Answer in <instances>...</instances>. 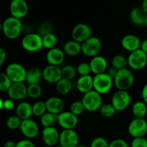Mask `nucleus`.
Wrapping results in <instances>:
<instances>
[{
    "instance_id": "f257e3e1",
    "label": "nucleus",
    "mask_w": 147,
    "mask_h": 147,
    "mask_svg": "<svg viewBox=\"0 0 147 147\" xmlns=\"http://www.w3.org/2000/svg\"><path fill=\"white\" fill-rule=\"evenodd\" d=\"M22 22L20 19L14 17H7L1 24V32L9 40L17 38L22 31Z\"/></svg>"
},
{
    "instance_id": "f03ea898",
    "label": "nucleus",
    "mask_w": 147,
    "mask_h": 147,
    "mask_svg": "<svg viewBox=\"0 0 147 147\" xmlns=\"http://www.w3.org/2000/svg\"><path fill=\"white\" fill-rule=\"evenodd\" d=\"M134 76L129 68L118 70L113 81L116 88L119 90H126L131 88L134 83Z\"/></svg>"
},
{
    "instance_id": "7ed1b4c3",
    "label": "nucleus",
    "mask_w": 147,
    "mask_h": 147,
    "mask_svg": "<svg viewBox=\"0 0 147 147\" xmlns=\"http://www.w3.org/2000/svg\"><path fill=\"white\" fill-rule=\"evenodd\" d=\"M22 48L29 53H37L43 48L42 37L38 33H29L21 42Z\"/></svg>"
},
{
    "instance_id": "20e7f679",
    "label": "nucleus",
    "mask_w": 147,
    "mask_h": 147,
    "mask_svg": "<svg viewBox=\"0 0 147 147\" xmlns=\"http://www.w3.org/2000/svg\"><path fill=\"white\" fill-rule=\"evenodd\" d=\"M101 96L102 95L94 90L83 94L81 101L84 105L86 111L88 112H96L100 110L103 105V98Z\"/></svg>"
},
{
    "instance_id": "39448f33",
    "label": "nucleus",
    "mask_w": 147,
    "mask_h": 147,
    "mask_svg": "<svg viewBox=\"0 0 147 147\" xmlns=\"http://www.w3.org/2000/svg\"><path fill=\"white\" fill-rule=\"evenodd\" d=\"M114 83L113 79L107 73L95 75L93 77V90L100 95L109 93Z\"/></svg>"
},
{
    "instance_id": "423d86ee",
    "label": "nucleus",
    "mask_w": 147,
    "mask_h": 147,
    "mask_svg": "<svg viewBox=\"0 0 147 147\" xmlns=\"http://www.w3.org/2000/svg\"><path fill=\"white\" fill-rule=\"evenodd\" d=\"M27 72L25 67L17 63H12L7 66L5 73L11 79L12 83H24Z\"/></svg>"
},
{
    "instance_id": "0eeeda50",
    "label": "nucleus",
    "mask_w": 147,
    "mask_h": 147,
    "mask_svg": "<svg viewBox=\"0 0 147 147\" xmlns=\"http://www.w3.org/2000/svg\"><path fill=\"white\" fill-rule=\"evenodd\" d=\"M82 53L87 57H93L99 55L102 49V42L100 39L91 36L81 44Z\"/></svg>"
},
{
    "instance_id": "6e6552de",
    "label": "nucleus",
    "mask_w": 147,
    "mask_h": 147,
    "mask_svg": "<svg viewBox=\"0 0 147 147\" xmlns=\"http://www.w3.org/2000/svg\"><path fill=\"white\" fill-rule=\"evenodd\" d=\"M127 59L129 67L134 70H143L147 65V54L141 49L130 53Z\"/></svg>"
},
{
    "instance_id": "1a4fd4ad",
    "label": "nucleus",
    "mask_w": 147,
    "mask_h": 147,
    "mask_svg": "<svg viewBox=\"0 0 147 147\" xmlns=\"http://www.w3.org/2000/svg\"><path fill=\"white\" fill-rule=\"evenodd\" d=\"M131 96L126 90L116 91L111 98V103L116 111H123L126 110L131 103Z\"/></svg>"
},
{
    "instance_id": "9d476101",
    "label": "nucleus",
    "mask_w": 147,
    "mask_h": 147,
    "mask_svg": "<svg viewBox=\"0 0 147 147\" xmlns=\"http://www.w3.org/2000/svg\"><path fill=\"white\" fill-rule=\"evenodd\" d=\"M128 132L133 138L144 137L147 134V121L144 119L134 118L129 124Z\"/></svg>"
},
{
    "instance_id": "9b49d317",
    "label": "nucleus",
    "mask_w": 147,
    "mask_h": 147,
    "mask_svg": "<svg viewBox=\"0 0 147 147\" xmlns=\"http://www.w3.org/2000/svg\"><path fill=\"white\" fill-rule=\"evenodd\" d=\"M92 30L90 27L85 23L76 24L72 30L71 36L73 40L82 44L91 37Z\"/></svg>"
},
{
    "instance_id": "f8f14e48",
    "label": "nucleus",
    "mask_w": 147,
    "mask_h": 147,
    "mask_svg": "<svg viewBox=\"0 0 147 147\" xmlns=\"http://www.w3.org/2000/svg\"><path fill=\"white\" fill-rule=\"evenodd\" d=\"M59 144L63 147H76L79 145V136L74 129H63L60 133Z\"/></svg>"
},
{
    "instance_id": "ddd939ff",
    "label": "nucleus",
    "mask_w": 147,
    "mask_h": 147,
    "mask_svg": "<svg viewBox=\"0 0 147 147\" xmlns=\"http://www.w3.org/2000/svg\"><path fill=\"white\" fill-rule=\"evenodd\" d=\"M9 12L15 18H24L29 11V6L25 0H11L9 4Z\"/></svg>"
},
{
    "instance_id": "4468645a",
    "label": "nucleus",
    "mask_w": 147,
    "mask_h": 147,
    "mask_svg": "<svg viewBox=\"0 0 147 147\" xmlns=\"http://www.w3.org/2000/svg\"><path fill=\"white\" fill-rule=\"evenodd\" d=\"M78 116L70 111H63L57 116V122L63 129H74L78 123Z\"/></svg>"
},
{
    "instance_id": "2eb2a0df",
    "label": "nucleus",
    "mask_w": 147,
    "mask_h": 147,
    "mask_svg": "<svg viewBox=\"0 0 147 147\" xmlns=\"http://www.w3.org/2000/svg\"><path fill=\"white\" fill-rule=\"evenodd\" d=\"M20 130L26 139H33L39 134V126L34 120L31 119L22 120Z\"/></svg>"
},
{
    "instance_id": "dca6fc26",
    "label": "nucleus",
    "mask_w": 147,
    "mask_h": 147,
    "mask_svg": "<svg viewBox=\"0 0 147 147\" xmlns=\"http://www.w3.org/2000/svg\"><path fill=\"white\" fill-rule=\"evenodd\" d=\"M42 139L45 146L54 147L59 144L60 132L53 126L44 128L42 131Z\"/></svg>"
},
{
    "instance_id": "f3484780",
    "label": "nucleus",
    "mask_w": 147,
    "mask_h": 147,
    "mask_svg": "<svg viewBox=\"0 0 147 147\" xmlns=\"http://www.w3.org/2000/svg\"><path fill=\"white\" fill-rule=\"evenodd\" d=\"M7 96L14 101L22 100L27 97V86L24 83H13L7 91Z\"/></svg>"
},
{
    "instance_id": "a211bd4d",
    "label": "nucleus",
    "mask_w": 147,
    "mask_h": 147,
    "mask_svg": "<svg viewBox=\"0 0 147 147\" xmlns=\"http://www.w3.org/2000/svg\"><path fill=\"white\" fill-rule=\"evenodd\" d=\"M42 73L43 79L50 84H56L59 80L63 78L62 69L60 66L48 65L44 67Z\"/></svg>"
},
{
    "instance_id": "6ab92c4d",
    "label": "nucleus",
    "mask_w": 147,
    "mask_h": 147,
    "mask_svg": "<svg viewBox=\"0 0 147 147\" xmlns=\"http://www.w3.org/2000/svg\"><path fill=\"white\" fill-rule=\"evenodd\" d=\"M65 57V53L63 50L55 47V48L49 50L46 53V60L48 65L55 66H60L64 62Z\"/></svg>"
},
{
    "instance_id": "aec40b11",
    "label": "nucleus",
    "mask_w": 147,
    "mask_h": 147,
    "mask_svg": "<svg viewBox=\"0 0 147 147\" xmlns=\"http://www.w3.org/2000/svg\"><path fill=\"white\" fill-rule=\"evenodd\" d=\"M141 43L142 42H141L139 37L132 34H129L123 36L121 41L122 47L126 51H129V53H132V52L140 49Z\"/></svg>"
},
{
    "instance_id": "412c9836",
    "label": "nucleus",
    "mask_w": 147,
    "mask_h": 147,
    "mask_svg": "<svg viewBox=\"0 0 147 147\" xmlns=\"http://www.w3.org/2000/svg\"><path fill=\"white\" fill-rule=\"evenodd\" d=\"M47 111L54 115H58L64 111L65 103L62 98L56 96H52L45 100Z\"/></svg>"
},
{
    "instance_id": "4be33fe9",
    "label": "nucleus",
    "mask_w": 147,
    "mask_h": 147,
    "mask_svg": "<svg viewBox=\"0 0 147 147\" xmlns=\"http://www.w3.org/2000/svg\"><path fill=\"white\" fill-rule=\"evenodd\" d=\"M89 64L92 73L95 75L106 73L107 70L108 62L103 56L98 55L92 57Z\"/></svg>"
},
{
    "instance_id": "5701e85b",
    "label": "nucleus",
    "mask_w": 147,
    "mask_h": 147,
    "mask_svg": "<svg viewBox=\"0 0 147 147\" xmlns=\"http://www.w3.org/2000/svg\"><path fill=\"white\" fill-rule=\"evenodd\" d=\"M129 18L131 22L135 25H144L147 18V13L142 7H136L130 11Z\"/></svg>"
},
{
    "instance_id": "b1692460",
    "label": "nucleus",
    "mask_w": 147,
    "mask_h": 147,
    "mask_svg": "<svg viewBox=\"0 0 147 147\" xmlns=\"http://www.w3.org/2000/svg\"><path fill=\"white\" fill-rule=\"evenodd\" d=\"M76 88L80 93L85 94L93 90V77L89 76H80L76 83Z\"/></svg>"
},
{
    "instance_id": "393cba45",
    "label": "nucleus",
    "mask_w": 147,
    "mask_h": 147,
    "mask_svg": "<svg viewBox=\"0 0 147 147\" xmlns=\"http://www.w3.org/2000/svg\"><path fill=\"white\" fill-rule=\"evenodd\" d=\"M32 114V106L28 102H20L16 107V115L22 120L30 119Z\"/></svg>"
},
{
    "instance_id": "a878e982",
    "label": "nucleus",
    "mask_w": 147,
    "mask_h": 147,
    "mask_svg": "<svg viewBox=\"0 0 147 147\" xmlns=\"http://www.w3.org/2000/svg\"><path fill=\"white\" fill-rule=\"evenodd\" d=\"M42 79H43L42 70L38 67H32L27 70L25 82L27 85L40 84Z\"/></svg>"
},
{
    "instance_id": "bb28decb",
    "label": "nucleus",
    "mask_w": 147,
    "mask_h": 147,
    "mask_svg": "<svg viewBox=\"0 0 147 147\" xmlns=\"http://www.w3.org/2000/svg\"><path fill=\"white\" fill-rule=\"evenodd\" d=\"M63 51L67 55L74 57L82 53L81 44L75 40H69L65 43L63 46Z\"/></svg>"
},
{
    "instance_id": "cd10ccee",
    "label": "nucleus",
    "mask_w": 147,
    "mask_h": 147,
    "mask_svg": "<svg viewBox=\"0 0 147 147\" xmlns=\"http://www.w3.org/2000/svg\"><path fill=\"white\" fill-rule=\"evenodd\" d=\"M131 111L135 118L144 119L147 114V104L143 100L135 102L132 106Z\"/></svg>"
},
{
    "instance_id": "c85d7f7f",
    "label": "nucleus",
    "mask_w": 147,
    "mask_h": 147,
    "mask_svg": "<svg viewBox=\"0 0 147 147\" xmlns=\"http://www.w3.org/2000/svg\"><path fill=\"white\" fill-rule=\"evenodd\" d=\"M55 88L57 93L60 95H67L73 89L72 80L65 78H62L55 84Z\"/></svg>"
},
{
    "instance_id": "c756f323",
    "label": "nucleus",
    "mask_w": 147,
    "mask_h": 147,
    "mask_svg": "<svg viewBox=\"0 0 147 147\" xmlns=\"http://www.w3.org/2000/svg\"><path fill=\"white\" fill-rule=\"evenodd\" d=\"M111 65L112 67H114L117 70L127 68V67L129 66L127 57L122 55H116L113 56V57L112 58Z\"/></svg>"
},
{
    "instance_id": "7c9ffc66",
    "label": "nucleus",
    "mask_w": 147,
    "mask_h": 147,
    "mask_svg": "<svg viewBox=\"0 0 147 147\" xmlns=\"http://www.w3.org/2000/svg\"><path fill=\"white\" fill-rule=\"evenodd\" d=\"M42 43L43 48L47 50H51V49L56 47L57 44V37L53 33L46 34L42 37Z\"/></svg>"
},
{
    "instance_id": "2f4dec72",
    "label": "nucleus",
    "mask_w": 147,
    "mask_h": 147,
    "mask_svg": "<svg viewBox=\"0 0 147 147\" xmlns=\"http://www.w3.org/2000/svg\"><path fill=\"white\" fill-rule=\"evenodd\" d=\"M57 115H54L50 112L47 111L44 115L40 117V123L43 128H47L53 126L54 123L57 121Z\"/></svg>"
},
{
    "instance_id": "473e14b6",
    "label": "nucleus",
    "mask_w": 147,
    "mask_h": 147,
    "mask_svg": "<svg viewBox=\"0 0 147 147\" xmlns=\"http://www.w3.org/2000/svg\"><path fill=\"white\" fill-rule=\"evenodd\" d=\"M62 76L63 78L72 80L76 77L78 74L77 68L71 65H67L62 67Z\"/></svg>"
},
{
    "instance_id": "72a5a7b5",
    "label": "nucleus",
    "mask_w": 147,
    "mask_h": 147,
    "mask_svg": "<svg viewBox=\"0 0 147 147\" xmlns=\"http://www.w3.org/2000/svg\"><path fill=\"white\" fill-rule=\"evenodd\" d=\"M42 88L40 84H32L27 86V96L30 98L37 99L41 96Z\"/></svg>"
},
{
    "instance_id": "f704fd0d",
    "label": "nucleus",
    "mask_w": 147,
    "mask_h": 147,
    "mask_svg": "<svg viewBox=\"0 0 147 147\" xmlns=\"http://www.w3.org/2000/svg\"><path fill=\"white\" fill-rule=\"evenodd\" d=\"M47 111V107H46L45 102L39 100V101L35 102L32 105V113L34 116L40 118Z\"/></svg>"
},
{
    "instance_id": "c9c22d12",
    "label": "nucleus",
    "mask_w": 147,
    "mask_h": 147,
    "mask_svg": "<svg viewBox=\"0 0 147 147\" xmlns=\"http://www.w3.org/2000/svg\"><path fill=\"white\" fill-rule=\"evenodd\" d=\"M22 120L20 118H19L17 115L11 116L7 119L6 121V126L10 130H16V129H20V126Z\"/></svg>"
},
{
    "instance_id": "e433bc0d",
    "label": "nucleus",
    "mask_w": 147,
    "mask_h": 147,
    "mask_svg": "<svg viewBox=\"0 0 147 147\" xmlns=\"http://www.w3.org/2000/svg\"><path fill=\"white\" fill-rule=\"evenodd\" d=\"M99 111H100L101 116L106 118L112 117L116 113V110L111 103H104V104H103L100 107Z\"/></svg>"
},
{
    "instance_id": "4c0bfd02",
    "label": "nucleus",
    "mask_w": 147,
    "mask_h": 147,
    "mask_svg": "<svg viewBox=\"0 0 147 147\" xmlns=\"http://www.w3.org/2000/svg\"><path fill=\"white\" fill-rule=\"evenodd\" d=\"M12 81L5 73H0V90L7 92L12 85Z\"/></svg>"
},
{
    "instance_id": "58836bf2",
    "label": "nucleus",
    "mask_w": 147,
    "mask_h": 147,
    "mask_svg": "<svg viewBox=\"0 0 147 147\" xmlns=\"http://www.w3.org/2000/svg\"><path fill=\"white\" fill-rule=\"evenodd\" d=\"M85 111H86V109H85L84 105L82 103L81 100H76V101L73 102L70 105V111L76 116H80L81 114H83Z\"/></svg>"
},
{
    "instance_id": "ea45409f",
    "label": "nucleus",
    "mask_w": 147,
    "mask_h": 147,
    "mask_svg": "<svg viewBox=\"0 0 147 147\" xmlns=\"http://www.w3.org/2000/svg\"><path fill=\"white\" fill-rule=\"evenodd\" d=\"M76 68H77L78 74L80 76H89L92 73L90 64L87 63H85V62L80 63Z\"/></svg>"
},
{
    "instance_id": "a19ab883",
    "label": "nucleus",
    "mask_w": 147,
    "mask_h": 147,
    "mask_svg": "<svg viewBox=\"0 0 147 147\" xmlns=\"http://www.w3.org/2000/svg\"><path fill=\"white\" fill-rule=\"evenodd\" d=\"M109 143L105 138L103 137H96L93 139L90 143L89 147H109Z\"/></svg>"
},
{
    "instance_id": "79ce46f5",
    "label": "nucleus",
    "mask_w": 147,
    "mask_h": 147,
    "mask_svg": "<svg viewBox=\"0 0 147 147\" xmlns=\"http://www.w3.org/2000/svg\"><path fill=\"white\" fill-rule=\"evenodd\" d=\"M14 100L11 99H6L3 100L2 98L0 99V109H4L6 111H11L14 109Z\"/></svg>"
},
{
    "instance_id": "37998d69",
    "label": "nucleus",
    "mask_w": 147,
    "mask_h": 147,
    "mask_svg": "<svg viewBox=\"0 0 147 147\" xmlns=\"http://www.w3.org/2000/svg\"><path fill=\"white\" fill-rule=\"evenodd\" d=\"M131 147H147V139L144 137L134 138L131 143Z\"/></svg>"
},
{
    "instance_id": "c03bdc74",
    "label": "nucleus",
    "mask_w": 147,
    "mask_h": 147,
    "mask_svg": "<svg viewBox=\"0 0 147 147\" xmlns=\"http://www.w3.org/2000/svg\"><path fill=\"white\" fill-rule=\"evenodd\" d=\"M52 30H53V28H52L51 24L46 22L43 23V24H42L40 26V27H39L38 34H40L42 37H44L46 34L53 33L52 32Z\"/></svg>"
},
{
    "instance_id": "a18cd8bd",
    "label": "nucleus",
    "mask_w": 147,
    "mask_h": 147,
    "mask_svg": "<svg viewBox=\"0 0 147 147\" xmlns=\"http://www.w3.org/2000/svg\"><path fill=\"white\" fill-rule=\"evenodd\" d=\"M109 147H129V145L123 139H117L111 142Z\"/></svg>"
},
{
    "instance_id": "49530a36",
    "label": "nucleus",
    "mask_w": 147,
    "mask_h": 147,
    "mask_svg": "<svg viewBox=\"0 0 147 147\" xmlns=\"http://www.w3.org/2000/svg\"><path fill=\"white\" fill-rule=\"evenodd\" d=\"M16 147H35V145L31 141V139H24L19 141Z\"/></svg>"
},
{
    "instance_id": "de8ad7c7",
    "label": "nucleus",
    "mask_w": 147,
    "mask_h": 147,
    "mask_svg": "<svg viewBox=\"0 0 147 147\" xmlns=\"http://www.w3.org/2000/svg\"><path fill=\"white\" fill-rule=\"evenodd\" d=\"M7 60V53L3 48L0 49V66H2Z\"/></svg>"
},
{
    "instance_id": "09e8293b",
    "label": "nucleus",
    "mask_w": 147,
    "mask_h": 147,
    "mask_svg": "<svg viewBox=\"0 0 147 147\" xmlns=\"http://www.w3.org/2000/svg\"><path fill=\"white\" fill-rule=\"evenodd\" d=\"M142 100L147 104V83L144 86L142 90Z\"/></svg>"
},
{
    "instance_id": "8fccbe9b",
    "label": "nucleus",
    "mask_w": 147,
    "mask_h": 147,
    "mask_svg": "<svg viewBox=\"0 0 147 147\" xmlns=\"http://www.w3.org/2000/svg\"><path fill=\"white\" fill-rule=\"evenodd\" d=\"M106 71H107L106 73H107L108 74H109V76H110L112 78L114 79V78H115V76H116V73H117L118 70H116L114 67H110V68H109V70H106Z\"/></svg>"
},
{
    "instance_id": "3c124183",
    "label": "nucleus",
    "mask_w": 147,
    "mask_h": 147,
    "mask_svg": "<svg viewBox=\"0 0 147 147\" xmlns=\"http://www.w3.org/2000/svg\"><path fill=\"white\" fill-rule=\"evenodd\" d=\"M17 146V143H15L13 141H7L4 144L2 147H16Z\"/></svg>"
},
{
    "instance_id": "603ef678",
    "label": "nucleus",
    "mask_w": 147,
    "mask_h": 147,
    "mask_svg": "<svg viewBox=\"0 0 147 147\" xmlns=\"http://www.w3.org/2000/svg\"><path fill=\"white\" fill-rule=\"evenodd\" d=\"M140 49L142 50H143L145 53H146L147 54V39L142 42V43H141Z\"/></svg>"
},
{
    "instance_id": "864d4df0",
    "label": "nucleus",
    "mask_w": 147,
    "mask_h": 147,
    "mask_svg": "<svg viewBox=\"0 0 147 147\" xmlns=\"http://www.w3.org/2000/svg\"><path fill=\"white\" fill-rule=\"evenodd\" d=\"M142 7L144 9L145 11L147 13V0H143L142 4Z\"/></svg>"
},
{
    "instance_id": "5fc2aeb1",
    "label": "nucleus",
    "mask_w": 147,
    "mask_h": 147,
    "mask_svg": "<svg viewBox=\"0 0 147 147\" xmlns=\"http://www.w3.org/2000/svg\"><path fill=\"white\" fill-rule=\"evenodd\" d=\"M76 147H88V146H85V145H83V144H79V145H78Z\"/></svg>"
},
{
    "instance_id": "6e6d98bb",
    "label": "nucleus",
    "mask_w": 147,
    "mask_h": 147,
    "mask_svg": "<svg viewBox=\"0 0 147 147\" xmlns=\"http://www.w3.org/2000/svg\"><path fill=\"white\" fill-rule=\"evenodd\" d=\"M144 26H145V27H146V28L147 29V18H146V22H145V24H144Z\"/></svg>"
},
{
    "instance_id": "4d7b16f0",
    "label": "nucleus",
    "mask_w": 147,
    "mask_h": 147,
    "mask_svg": "<svg viewBox=\"0 0 147 147\" xmlns=\"http://www.w3.org/2000/svg\"><path fill=\"white\" fill-rule=\"evenodd\" d=\"M54 147H63V146H62L61 145H60V144H57V145H56V146H54Z\"/></svg>"
},
{
    "instance_id": "13d9d810",
    "label": "nucleus",
    "mask_w": 147,
    "mask_h": 147,
    "mask_svg": "<svg viewBox=\"0 0 147 147\" xmlns=\"http://www.w3.org/2000/svg\"><path fill=\"white\" fill-rule=\"evenodd\" d=\"M44 147H50V146H44Z\"/></svg>"
}]
</instances>
